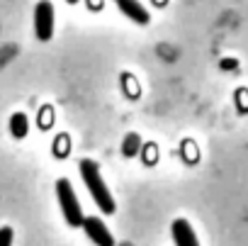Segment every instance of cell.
<instances>
[{
	"mask_svg": "<svg viewBox=\"0 0 248 246\" xmlns=\"http://www.w3.org/2000/svg\"><path fill=\"white\" fill-rule=\"evenodd\" d=\"M78 166H80V178H83V183H85L88 193L93 195L95 205L100 207V212L112 214V212L117 210V205H114V197H112L109 188L105 185V180H102V176H100L97 164H95V161H90V159H83Z\"/></svg>",
	"mask_w": 248,
	"mask_h": 246,
	"instance_id": "obj_1",
	"label": "cell"
},
{
	"mask_svg": "<svg viewBox=\"0 0 248 246\" xmlns=\"http://www.w3.org/2000/svg\"><path fill=\"white\" fill-rule=\"evenodd\" d=\"M56 197H59V205H61V212H63V219L71 224V227H83V210H80V202L73 193V185L68 178H59L56 180Z\"/></svg>",
	"mask_w": 248,
	"mask_h": 246,
	"instance_id": "obj_2",
	"label": "cell"
},
{
	"mask_svg": "<svg viewBox=\"0 0 248 246\" xmlns=\"http://www.w3.org/2000/svg\"><path fill=\"white\" fill-rule=\"evenodd\" d=\"M34 34L39 42H49L54 37V5L49 0H39L34 8Z\"/></svg>",
	"mask_w": 248,
	"mask_h": 246,
	"instance_id": "obj_3",
	"label": "cell"
},
{
	"mask_svg": "<svg viewBox=\"0 0 248 246\" xmlns=\"http://www.w3.org/2000/svg\"><path fill=\"white\" fill-rule=\"evenodd\" d=\"M83 229L88 234V239L97 246H114V239H112V231L107 229V224L100 219V217H85L83 219Z\"/></svg>",
	"mask_w": 248,
	"mask_h": 246,
	"instance_id": "obj_4",
	"label": "cell"
},
{
	"mask_svg": "<svg viewBox=\"0 0 248 246\" xmlns=\"http://www.w3.org/2000/svg\"><path fill=\"white\" fill-rule=\"evenodd\" d=\"M112 3L122 10V15H127L132 22H137V25H149L151 15H149V10L139 3V0H112Z\"/></svg>",
	"mask_w": 248,
	"mask_h": 246,
	"instance_id": "obj_5",
	"label": "cell"
},
{
	"mask_svg": "<svg viewBox=\"0 0 248 246\" xmlns=\"http://www.w3.org/2000/svg\"><path fill=\"white\" fill-rule=\"evenodd\" d=\"M170 234H173L175 246H200L197 244V236H195V229L190 227L187 219H175L170 224Z\"/></svg>",
	"mask_w": 248,
	"mask_h": 246,
	"instance_id": "obj_6",
	"label": "cell"
},
{
	"mask_svg": "<svg viewBox=\"0 0 248 246\" xmlns=\"http://www.w3.org/2000/svg\"><path fill=\"white\" fill-rule=\"evenodd\" d=\"M27 132H30V119H27V115H25V112H15V115L10 117V134H13L15 139H25Z\"/></svg>",
	"mask_w": 248,
	"mask_h": 246,
	"instance_id": "obj_7",
	"label": "cell"
},
{
	"mask_svg": "<svg viewBox=\"0 0 248 246\" xmlns=\"http://www.w3.org/2000/svg\"><path fill=\"white\" fill-rule=\"evenodd\" d=\"M139 151H141V137H139L137 132H132V134L124 137V142H122V154H124V156L132 159V156H137Z\"/></svg>",
	"mask_w": 248,
	"mask_h": 246,
	"instance_id": "obj_8",
	"label": "cell"
},
{
	"mask_svg": "<svg viewBox=\"0 0 248 246\" xmlns=\"http://www.w3.org/2000/svg\"><path fill=\"white\" fill-rule=\"evenodd\" d=\"M13 229L10 227H3L0 229V246H13Z\"/></svg>",
	"mask_w": 248,
	"mask_h": 246,
	"instance_id": "obj_9",
	"label": "cell"
},
{
	"mask_svg": "<svg viewBox=\"0 0 248 246\" xmlns=\"http://www.w3.org/2000/svg\"><path fill=\"white\" fill-rule=\"evenodd\" d=\"M219 66H221L224 71H236V68H238V61H236V59H221Z\"/></svg>",
	"mask_w": 248,
	"mask_h": 246,
	"instance_id": "obj_10",
	"label": "cell"
}]
</instances>
